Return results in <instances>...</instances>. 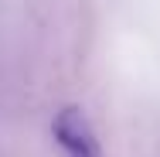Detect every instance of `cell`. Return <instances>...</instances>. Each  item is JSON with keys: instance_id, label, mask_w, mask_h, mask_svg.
Returning <instances> with one entry per match:
<instances>
[{"instance_id": "1", "label": "cell", "mask_w": 160, "mask_h": 157, "mask_svg": "<svg viewBox=\"0 0 160 157\" xmlns=\"http://www.w3.org/2000/svg\"><path fill=\"white\" fill-rule=\"evenodd\" d=\"M51 133H55V144L65 150V157H102L96 130L78 106H65L51 123Z\"/></svg>"}]
</instances>
